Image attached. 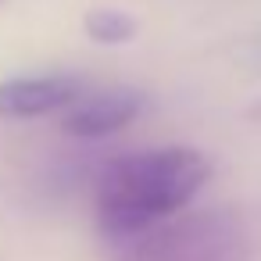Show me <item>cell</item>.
<instances>
[{
  "instance_id": "2",
  "label": "cell",
  "mask_w": 261,
  "mask_h": 261,
  "mask_svg": "<svg viewBox=\"0 0 261 261\" xmlns=\"http://www.w3.org/2000/svg\"><path fill=\"white\" fill-rule=\"evenodd\" d=\"M250 236L236 211L207 207L179 215L133 240L122 261H247Z\"/></svg>"
},
{
  "instance_id": "5",
  "label": "cell",
  "mask_w": 261,
  "mask_h": 261,
  "mask_svg": "<svg viewBox=\"0 0 261 261\" xmlns=\"http://www.w3.org/2000/svg\"><path fill=\"white\" fill-rule=\"evenodd\" d=\"M83 25H86V36L100 47H122L136 36V18L118 8H93Z\"/></svg>"
},
{
  "instance_id": "1",
  "label": "cell",
  "mask_w": 261,
  "mask_h": 261,
  "mask_svg": "<svg viewBox=\"0 0 261 261\" xmlns=\"http://www.w3.org/2000/svg\"><path fill=\"white\" fill-rule=\"evenodd\" d=\"M211 179V161L193 147H158L122 154L97 179V218L115 240H140L179 218Z\"/></svg>"
},
{
  "instance_id": "3",
  "label": "cell",
  "mask_w": 261,
  "mask_h": 261,
  "mask_svg": "<svg viewBox=\"0 0 261 261\" xmlns=\"http://www.w3.org/2000/svg\"><path fill=\"white\" fill-rule=\"evenodd\" d=\"M143 93L140 90H129V86H118V90H100V93H90L83 97L79 104L68 108V115L61 118L65 133L72 136H83V140H100V136H111V133H122L125 125H133L143 111Z\"/></svg>"
},
{
  "instance_id": "4",
  "label": "cell",
  "mask_w": 261,
  "mask_h": 261,
  "mask_svg": "<svg viewBox=\"0 0 261 261\" xmlns=\"http://www.w3.org/2000/svg\"><path fill=\"white\" fill-rule=\"evenodd\" d=\"M83 100V83L75 75H29L0 83V115L4 118H40Z\"/></svg>"
}]
</instances>
